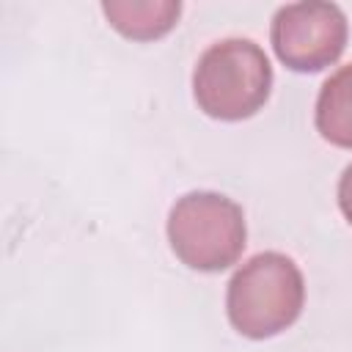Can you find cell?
Here are the masks:
<instances>
[{"label":"cell","instance_id":"obj_1","mask_svg":"<svg viewBox=\"0 0 352 352\" xmlns=\"http://www.w3.org/2000/svg\"><path fill=\"white\" fill-rule=\"evenodd\" d=\"M305 305V280L300 267L278 250L248 258L228 280L226 314L231 327L253 341L275 338L289 330Z\"/></svg>","mask_w":352,"mask_h":352},{"label":"cell","instance_id":"obj_2","mask_svg":"<svg viewBox=\"0 0 352 352\" xmlns=\"http://www.w3.org/2000/svg\"><path fill=\"white\" fill-rule=\"evenodd\" d=\"M272 91L267 52L250 38L214 41L195 63L192 96L201 113L217 121H245L256 116Z\"/></svg>","mask_w":352,"mask_h":352},{"label":"cell","instance_id":"obj_3","mask_svg":"<svg viewBox=\"0 0 352 352\" xmlns=\"http://www.w3.org/2000/svg\"><path fill=\"white\" fill-rule=\"evenodd\" d=\"M173 256L198 272H223L239 261L248 245L245 212L228 195L198 190L176 198L168 212Z\"/></svg>","mask_w":352,"mask_h":352},{"label":"cell","instance_id":"obj_4","mask_svg":"<svg viewBox=\"0 0 352 352\" xmlns=\"http://www.w3.org/2000/svg\"><path fill=\"white\" fill-rule=\"evenodd\" d=\"M349 25L336 3L280 6L270 25V41L278 60L300 74L333 66L346 47Z\"/></svg>","mask_w":352,"mask_h":352},{"label":"cell","instance_id":"obj_5","mask_svg":"<svg viewBox=\"0 0 352 352\" xmlns=\"http://www.w3.org/2000/svg\"><path fill=\"white\" fill-rule=\"evenodd\" d=\"M102 14L110 28L132 41H154L170 33L179 22V0H104Z\"/></svg>","mask_w":352,"mask_h":352},{"label":"cell","instance_id":"obj_6","mask_svg":"<svg viewBox=\"0 0 352 352\" xmlns=\"http://www.w3.org/2000/svg\"><path fill=\"white\" fill-rule=\"evenodd\" d=\"M314 124L327 143L352 148V63L341 66L319 88Z\"/></svg>","mask_w":352,"mask_h":352},{"label":"cell","instance_id":"obj_7","mask_svg":"<svg viewBox=\"0 0 352 352\" xmlns=\"http://www.w3.org/2000/svg\"><path fill=\"white\" fill-rule=\"evenodd\" d=\"M336 195H338V209H341V214H344L346 223L352 226V165L344 168L341 179H338V190H336Z\"/></svg>","mask_w":352,"mask_h":352}]
</instances>
